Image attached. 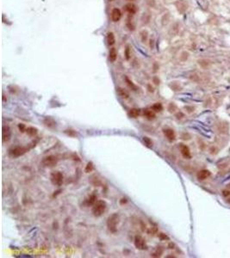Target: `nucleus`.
I'll return each mask as SVG.
<instances>
[{
	"instance_id": "nucleus-10",
	"label": "nucleus",
	"mask_w": 230,
	"mask_h": 258,
	"mask_svg": "<svg viewBox=\"0 0 230 258\" xmlns=\"http://www.w3.org/2000/svg\"><path fill=\"white\" fill-rule=\"evenodd\" d=\"M180 151H181V154L183 157L185 158H190L191 157V154H190V149L185 144H181L180 146Z\"/></svg>"
},
{
	"instance_id": "nucleus-18",
	"label": "nucleus",
	"mask_w": 230,
	"mask_h": 258,
	"mask_svg": "<svg viewBox=\"0 0 230 258\" xmlns=\"http://www.w3.org/2000/svg\"><path fill=\"white\" fill-rule=\"evenodd\" d=\"M26 133L28 136L34 137L38 133V129L36 127H34V126H28V127L26 128Z\"/></svg>"
},
{
	"instance_id": "nucleus-34",
	"label": "nucleus",
	"mask_w": 230,
	"mask_h": 258,
	"mask_svg": "<svg viewBox=\"0 0 230 258\" xmlns=\"http://www.w3.org/2000/svg\"><path fill=\"white\" fill-rule=\"evenodd\" d=\"M3 101H5V95H3Z\"/></svg>"
},
{
	"instance_id": "nucleus-16",
	"label": "nucleus",
	"mask_w": 230,
	"mask_h": 258,
	"mask_svg": "<svg viewBox=\"0 0 230 258\" xmlns=\"http://www.w3.org/2000/svg\"><path fill=\"white\" fill-rule=\"evenodd\" d=\"M116 92H117V94L120 95L121 98H123V99H128L129 97L128 92L125 89H123V88H117V89H116Z\"/></svg>"
},
{
	"instance_id": "nucleus-27",
	"label": "nucleus",
	"mask_w": 230,
	"mask_h": 258,
	"mask_svg": "<svg viewBox=\"0 0 230 258\" xmlns=\"http://www.w3.org/2000/svg\"><path fill=\"white\" fill-rule=\"evenodd\" d=\"M125 57L127 59H129V58H130V49H129L128 46H127L125 49Z\"/></svg>"
},
{
	"instance_id": "nucleus-25",
	"label": "nucleus",
	"mask_w": 230,
	"mask_h": 258,
	"mask_svg": "<svg viewBox=\"0 0 230 258\" xmlns=\"http://www.w3.org/2000/svg\"><path fill=\"white\" fill-rule=\"evenodd\" d=\"M143 141L147 147H149V148L152 147V141L148 138V137H143Z\"/></svg>"
},
{
	"instance_id": "nucleus-5",
	"label": "nucleus",
	"mask_w": 230,
	"mask_h": 258,
	"mask_svg": "<svg viewBox=\"0 0 230 258\" xmlns=\"http://www.w3.org/2000/svg\"><path fill=\"white\" fill-rule=\"evenodd\" d=\"M28 148L26 147H23V146H17L15 148L11 149L10 151V155L12 157H21L22 155H24L26 152L28 151Z\"/></svg>"
},
{
	"instance_id": "nucleus-33",
	"label": "nucleus",
	"mask_w": 230,
	"mask_h": 258,
	"mask_svg": "<svg viewBox=\"0 0 230 258\" xmlns=\"http://www.w3.org/2000/svg\"><path fill=\"white\" fill-rule=\"evenodd\" d=\"M127 202V200L126 199H121V200L120 201V203L121 204H123V203H126Z\"/></svg>"
},
{
	"instance_id": "nucleus-2",
	"label": "nucleus",
	"mask_w": 230,
	"mask_h": 258,
	"mask_svg": "<svg viewBox=\"0 0 230 258\" xmlns=\"http://www.w3.org/2000/svg\"><path fill=\"white\" fill-rule=\"evenodd\" d=\"M119 215L117 213H113L107 219V227L110 232L115 233L117 231V225L119 224Z\"/></svg>"
},
{
	"instance_id": "nucleus-13",
	"label": "nucleus",
	"mask_w": 230,
	"mask_h": 258,
	"mask_svg": "<svg viewBox=\"0 0 230 258\" xmlns=\"http://www.w3.org/2000/svg\"><path fill=\"white\" fill-rule=\"evenodd\" d=\"M210 175V172L207 170H200L198 173H197V179L199 180H205L206 178H208Z\"/></svg>"
},
{
	"instance_id": "nucleus-14",
	"label": "nucleus",
	"mask_w": 230,
	"mask_h": 258,
	"mask_svg": "<svg viewBox=\"0 0 230 258\" xmlns=\"http://www.w3.org/2000/svg\"><path fill=\"white\" fill-rule=\"evenodd\" d=\"M117 58V51L115 47H111L110 49V53H109V59L111 62H115Z\"/></svg>"
},
{
	"instance_id": "nucleus-6",
	"label": "nucleus",
	"mask_w": 230,
	"mask_h": 258,
	"mask_svg": "<svg viewBox=\"0 0 230 258\" xmlns=\"http://www.w3.org/2000/svg\"><path fill=\"white\" fill-rule=\"evenodd\" d=\"M134 246H135L136 249H138L140 250H144L146 249L147 246L146 244V241L143 237H141V236H136L134 237Z\"/></svg>"
},
{
	"instance_id": "nucleus-24",
	"label": "nucleus",
	"mask_w": 230,
	"mask_h": 258,
	"mask_svg": "<svg viewBox=\"0 0 230 258\" xmlns=\"http://www.w3.org/2000/svg\"><path fill=\"white\" fill-rule=\"evenodd\" d=\"M93 170H94V165H93V163L92 162H89L86 165V167H85V172L86 173H90V172H91L93 171Z\"/></svg>"
},
{
	"instance_id": "nucleus-21",
	"label": "nucleus",
	"mask_w": 230,
	"mask_h": 258,
	"mask_svg": "<svg viewBox=\"0 0 230 258\" xmlns=\"http://www.w3.org/2000/svg\"><path fill=\"white\" fill-rule=\"evenodd\" d=\"M151 109L154 110V112H161L163 110V106L161 103H159V102L154 103V104L151 107Z\"/></svg>"
},
{
	"instance_id": "nucleus-17",
	"label": "nucleus",
	"mask_w": 230,
	"mask_h": 258,
	"mask_svg": "<svg viewBox=\"0 0 230 258\" xmlns=\"http://www.w3.org/2000/svg\"><path fill=\"white\" fill-rule=\"evenodd\" d=\"M144 115L147 120H154V119H155V117H156L154 111L152 110V109H145L144 110Z\"/></svg>"
},
{
	"instance_id": "nucleus-31",
	"label": "nucleus",
	"mask_w": 230,
	"mask_h": 258,
	"mask_svg": "<svg viewBox=\"0 0 230 258\" xmlns=\"http://www.w3.org/2000/svg\"><path fill=\"white\" fill-rule=\"evenodd\" d=\"M229 195H230V192H228V191H224L223 192V195H225V196H227Z\"/></svg>"
},
{
	"instance_id": "nucleus-36",
	"label": "nucleus",
	"mask_w": 230,
	"mask_h": 258,
	"mask_svg": "<svg viewBox=\"0 0 230 258\" xmlns=\"http://www.w3.org/2000/svg\"><path fill=\"white\" fill-rule=\"evenodd\" d=\"M128 1H134V0H128Z\"/></svg>"
},
{
	"instance_id": "nucleus-30",
	"label": "nucleus",
	"mask_w": 230,
	"mask_h": 258,
	"mask_svg": "<svg viewBox=\"0 0 230 258\" xmlns=\"http://www.w3.org/2000/svg\"><path fill=\"white\" fill-rule=\"evenodd\" d=\"M159 237L161 239H168V237H166L164 233H160L159 234Z\"/></svg>"
},
{
	"instance_id": "nucleus-12",
	"label": "nucleus",
	"mask_w": 230,
	"mask_h": 258,
	"mask_svg": "<svg viewBox=\"0 0 230 258\" xmlns=\"http://www.w3.org/2000/svg\"><path fill=\"white\" fill-rule=\"evenodd\" d=\"M43 123H44V125H45L46 126H48V127H49V128L56 127V121L51 117H47V118L44 119Z\"/></svg>"
},
{
	"instance_id": "nucleus-8",
	"label": "nucleus",
	"mask_w": 230,
	"mask_h": 258,
	"mask_svg": "<svg viewBox=\"0 0 230 258\" xmlns=\"http://www.w3.org/2000/svg\"><path fill=\"white\" fill-rule=\"evenodd\" d=\"M121 17V10L117 9V8H115V9L112 10V12H111V19H112L113 22H118L120 21Z\"/></svg>"
},
{
	"instance_id": "nucleus-1",
	"label": "nucleus",
	"mask_w": 230,
	"mask_h": 258,
	"mask_svg": "<svg viewBox=\"0 0 230 258\" xmlns=\"http://www.w3.org/2000/svg\"><path fill=\"white\" fill-rule=\"evenodd\" d=\"M107 204L104 200H97L92 207V213L95 217H100L105 213Z\"/></svg>"
},
{
	"instance_id": "nucleus-7",
	"label": "nucleus",
	"mask_w": 230,
	"mask_h": 258,
	"mask_svg": "<svg viewBox=\"0 0 230 258\" xmlns=\"http://www.w3.org/2000/svg\"><path fill=\"white\" fill-rule=\"evenodd\" d=\"M3 142H8L11 138V130L9 126H4L2 129Z\"/></svg>"
},
{
	"instance_id": "nucleus-35",
	"label": "nucleus",
	"mask_w": 230,
	"mask_h": 258,
	"mask_svg": "<svg viewBox=\"0 0 230 258\" xmlns=\"http://www.w3.org/2000/svg\"><path fill=\"white\" fill-rule=\"evenodd\" d=\"M109 2H113V1H115V0H108Z\"/></svg>"
},
{
	"instance_id": "nucleus-11",
	"label": "nucleus",
	"mask_w": 230,
	"mask_h": 258,
	"mask_svg": "<svg viewBox=\"0 0 230 258\" xmlns=\"http://www.w3.org/2000/svg\"><path fill=\"white\" fill-rule=\"evenodd\" d=\"M97 195H90L89 197L85 200L84 204H85V206H93V205H94V204L97 201Z\"/></svg>"
},
{
	"instance_id": "nucleus-19",
	"label": "nucleus",
	"mask_w": 230,
	"mask_h": 258,
	"mask_svg": "<svg viewBox=\"0 0 230 258\" xmlns=\"http://www.w3.org/2000/svg\"><path fill=\"white\" fill-rule=\"evenodd\" d=\"M126 10L128 11L129 14H135L136 11H137V8L136 6L134 4H126Z\"/></svg>"
},
{
	"instance_id": "nucleus-22",
	"label": "nucleus",
	"mask_w": 230,
	"mask_h": 258,
	"mask_svg": "<svg viewBox=\"0 0 230 258\" xmlns=\"http://www.w3.org/2000/svg\"><path fill=\"white\" fill-rule=\"evenodd\" d=\"M125 81L127 83V84H128V86L132 90H137V86L134 84L132 80H130V79L128 78V77H125Z\"/></svg>"
},
{
	"instance_id": "nucleus-26",
	"label": "nucleus",
	"mask_w": 230,
	"mask_h": 258,
	"mask_svg": "<svg viewBox=\"0 0 230 258\" xmlns=\"http://www.w3.org/2000/svg\"><path fill=\"white\" fill-rule=\"evenodd\" d=\"M141 40H142V41H143V42H144L145 41H147V32L146 30L141 31Z\"/></svg>"
},
{
	"instance_id": "nucleus-28",
	"label": "nucleus",
	"mask_w": 230,
	"mask_h": 258,
	"mask_svg": "<svg viewBox=\"0 0 230 258\" xmlns=\"http://www.w3.org/2000/svg\"><path fill=\"white\" fill-rule=\"evenodd\" d=\"M176 106L174 104H172V103H171V104L169 105V107H168V110H169V112L171 113H173V112H175V109H176Z\"/></svg>"
},
{
	"instance_id": "nucleus-4",
	"label": "nucleus",
	"mask_w": 230,
	"mask_h": 258,
	"mask_svg": "<svg viewBox=\"0 0 230 258\" xmlns=\"http://www.w3.org/2000/svg\"><path fill=\"white\" fill-rule=\"evenodd\" d=\"M58 163V158L55 156H53V155H50V156H47L42 159L41 161V164L43 165L44 167H53L55 166Z\"/></svg>"
},
{
	"instance_id": "nucleus-29",
	"label": "nucleus",
	"mask_w": 230,
	"mask_h": 258,
	"mask_svg": "<svg viewBox=\"0 0 230 258\" xmlns=\"http://www.w3.org/2000/svg\"><path fill=\"white\" fill-rule=\"evenodd\" d=\"M18 128H19L20 132H22V133H23V132H26V126H25L24 124L20 123L19 125H18Z\"/></svg>"
},
{
	"instance_id": "nucleus-15",
	"label": "nucleus",
	"mask_w": 230,
	"mask_h": 258,
	"mask_svg": "<svg viewBox=\"0 0 230 258\" xmlns=\"http://www.w3.org/2000/svg\"><path fill=\"white\" fill-rule=\"evenodd\" d=\"M106 41H107V43L109 46H113L116 42L115 35H114L112 32H109L107 34V36H106Z\"/></svg>"
},
{
	"instance_id": "nucleus-9",
	"label": "nucleus",
	"mask_w": 230,
	"mask_h": 258,
	"mask_svg": "<svg viewBox=\"0 0 230 258\" xmlns=\"http://www.w3.org/2000/svg\"><path fill=\"white\" fill-rule=\"evenodd\" d=\"M163 133H164V135L166 137L167 139H169L170 141H173L175 140L176 139V135H175V133L172 129L171 128H166V129H164L163 130Z\"/></svg>"
},
{
	"instance_id": "nucleus-20",
	"label": "nucleus",
	"mask_w": 230,
	"mask_h": 258,
	"mask_svg": "<svg viewBox=\"0 0 230 258\" xmlns=\"http://www.w3.org/2000/svg\"><path fill=\"white\" fill-rule=\"evenodd\" d=\"M128 115L132 118H137L140 115V109H138V108H131V109L129 110V112H128Z\"/></svg>"
},
{
	"instance_id": "nucleus-3",
	"label": "nucleus",
	"mask_w": 230,
	"mask_h": 258,
	"mask_svg": "<svg viewBox=\"0 0 230 258\" xmlns=\"http://www.w3.org/2000/svg\"><path fill=\"white\" fill-rule=\"evenodd\" d=\"M50 180L52 183L55 186H61L62 183H63L64 181V176L62 175L61 172L59 171H55L53 172L50 175Z\"/></svg>"
},
{
	"instance_id": "nucleus-23",
	"label": "nucleus",
	"mask_w": 230,
	"mask_h": 258,
	"mask_svg": "<svg viewBox=\"0 0 230 258\" xmlns=\"http://www.w3.org/2000/svg\"><path fill=\"white\" fill-rule=\"evenodd\" d=\"M64 133H66L67 136H70V137H76L77 136V132L75 130H73V129H66V130H65Z\"/></svg>"
},
{
	"instance_id": "nucleus-32",
	"label": "nucleus",
	"mask_w": 230,
	"mask_h": 258,
	"mask_svg": "<svg viewBox=\"0 0 230 258\" xmlns=\"http://www.w3.org/2000/svg\"><path fill=\"white\" fill-rule=\"evenodd\" d=\"M154 81L155 82V84H159V81H158V80H157V77H154Z\"/></svg>"
}]
</instances>
